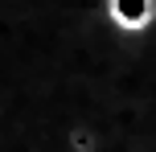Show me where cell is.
Here are the masks:
<instances>
[{
    "mask_svg": "<svg viewBox=\"0 0 156 152\" xmlns=\"http://www.w3.org/2000/svg\"><path fill=\"white\" fill-rule=\"evenodd\" d=\"M136 152H140V148H136Z\"/></svg>",
    "mask_w": 156,
    "mask_h": 152,
    "instance_id": "2",
    "label": "cell"
},
{
    "mask_svg": "<svg viewBox=\"0 0 156 152\" xmlns=\"http://www.w3.org/2000/svg\"><path fill=\"white\" fill-rule=\"evenodd\" d=\"M107 25L127 41H140L156 29V0H103Z\"/></svg>",
    "mask_w": 156,
    "mask_h": 152,
    "instance_id": "1",
    "label": "cell"
}]
</instances>
